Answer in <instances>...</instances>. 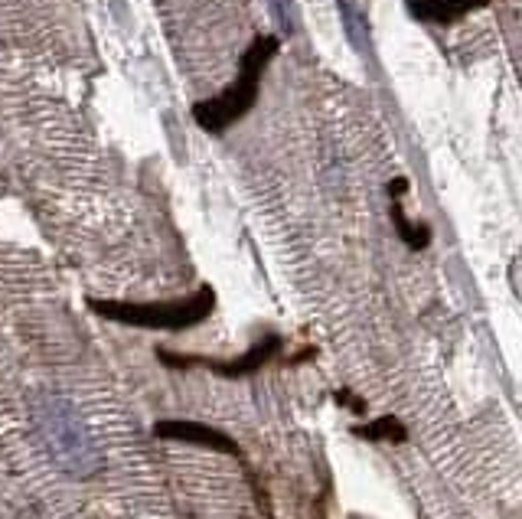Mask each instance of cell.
I'll use <instances>...</instances> for the list:
<instances>
[{
    "label": "cell",
    "instance_id": "1",
    "mask_svg": "<svg viewBox=\"0 0 522 519\" xmlns=\"http://www.w3.org/2000/svg\"><path fill=\"white\" fill-rule=\"evenodd\" d=\"M33 412L62 471L72 477H89L98 471V451L76 405L62 399V395H40Z\"/></svg>",
    "mask_w": 522,
    "mask_h": 519
},
{
    "label": "cell",
    "instance_id": "2",
    "mask_svg": "<svg viewBox=\"0 0 522 519\" xmlns=\"http://www.w3.org/2000/svg\"><path fill=\"white\" fill-rule=\"evenodd\" d=\"M216 307V294L203 288L200 294L186 301L173 304H102L95 301V311L105 314L111 320H124V324H138V327H154V330H186L193 324H200Z\"/></svg>",
    "mask_w": 522,
    "mask_h": 519
},
{
    "label": "cell",
    "instance_id": "3",
    "mask_svg": "<svg viewBox=\"0 0 522 519\" xmlns=\"http://www.w3.org/2000/svg\"><path fill=\"white\" fill-rule=\"evenodd\" d=\"M278 49V40H258L252 49H248L245 56V66H242V79L232 85L226 92V98H219V102H209L200 108V118L206 128H222L229 125L242 115V111L255 102V89H258V76H261V66L268 63L271 56H275Z\"/></svg>",
    "mask_w": 522,
    "mask_h": 519
},
{
    "label": "cell",
    "instance_id": "4",
    "mask_svg": "<svg viewBox=\"0 0 522 519\" xmlns=\"http://www.w3.org/2000/svg\"><path fill=\"white\" fill-rule=\"evenodd\" d=\"M154 435L164 438V441H180V444H196V448H206V451H219V454H229V457H239V444H235L226 431H219L213 425H203V422H190V418H170V422H157L154 425Z\"/></svg>",
    "mask_w": 522,
    "mask_h": 519
},
{
    "label": "cell",
    "instance_id": "5",
    "mask_svg": "<svg viewBox=\"0 0 522 519\" xmlns=\"http://www.w3.org/2000/svg\"><path fill=\"white\" fill-rule=\"evenodd\" d=\"M490 7V0H408V10L428 23H457L474 10Z\"/></svg>",
    "mask_w": 522,
    "mask_h": 519
},
{
    "label": "cell",
    "instance_id": "6",
    "mask_svg": "<svg viewBox=\"0 0 522 519\" xmlns=\"http://www.w3.org/2000/svg\"><path fill=\"white\" fill-rule=\"evenodd\" d=\"M281 350V337H275V333H268L265 340H258L252 350H248L245 356H239V360H229V363H213V360H196V363H203L209 369H216L219 376H248V373H255V369L261 366H268V360Z\"/></svg>",
    "mask_w": 522,
    "mask_h": 519
},
{
    "label": "cell",
    "instance_id": "7",
    "mask_svg": "<svg viewBox=\"0 0 522 519\" xmlns=\"http://www.w3.org/2000/svg\"><path fill=\"white\" fill-rule=\"evenodd\" d=\"M353 435L363 438V441H376V444H405L408 441V428L402 425V418L395 415H382V418H372L366 425H353Z\"/></svg>",
    "mask_w": 522,
    "mask_h": 519
},
{
    "label": "cell",
    "instance_id": "8",
    "mask_svg": "<svg viewBox=\"0 0 522 519\" xmlns=\"http://www.w3.org/2000/svg\"><path fill=\"white\" fill-rule=\"evenodd\" d=\"M392 219H395V229H399V239L408 245V249H428L431 242V229L425 226V222H412L405 213H402V200H392Z\"/></svg>",
    "mask_w": 522,
    "mask_h": 519
},
{
    "label": "cell",
    "instance_id": "9",
    "mask_svg": "<svg viewBox=\"0 0 522 519\" xmlns=\"http://www.w3.org/2000/svg\"><path fill=\"white\" fill-rule=\"evenodd\" d=\"M337 402H340V405H346V409L356 412V415H363V412H366V402H363V399H356V395H350L346 389H340V392H337Z\"/></svg>",
    "mask_w": 522,
    "mask_h": 519
},
{
    "label": "cell",
    "instance_id": "10",
    "mask_svg": "<svg viewBox=\"0 0 522 519\" xmlns=\"http://www.w3.org/2000/svg\"><path fill=\"white\" fill-rule=\"evenodd\" d=\"M389 193H392V200H399L402 193H408V180H405V177H395V180L389 183Z\"/></svg>",
    "mask_w": 522,
    "mask_h": 519
}]
</instances>
